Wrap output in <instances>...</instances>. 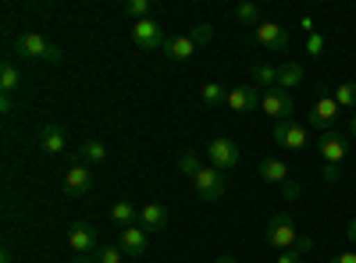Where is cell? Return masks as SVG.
Segmentation results:
<instances>
[{"instance_id":"cell-1","label":"cell","mask_w":356,"mask_h":263,"mask_svg":"<svg viewBox=\"0 0 356 263\" xmlns=\"http://www.w3.org/2000/svg\"><path fill=\"white\" fill-rule=\"evenodd\" d=\"M193 189L203 203H221L225 192H228V178H225V171L211 167V164H203L196 174H193Z\"/></svg>"},{"instance_id":"cell-2","label":"cell","mask_w":356,"mask_h":263,"mask_svg":"<svg viewBox=\"0 0 356 263\" xmlns=\"http://www.w3.org/2000/svg\"><path fill=\"white\" fill-rule=\"evenodd\" d=\"M15 50H18L22 57H33V61H50V65L61 61V46L47 43L40 33H22V36L15 40Z\"/></svg>"},{"instance_id":"cell-3","label":"cell","mask_w":356,"mask_h":263,"mask_svg":"<svg viewBox=\"0 0 356 263\" xmlns=\"http://www.w3.org/2000/svg\"><path fill=\"white\" fill-rule=\"evenodd\" d=\"M132 43L139 46V50H164L168 46V36H164V25L157 22V18H143V22H136L132 25Z\"/></svg>"},{"instance_id":"cell-4","label":"cell","mask_w":356,"mask_h":263,"mask_svg":"<svg viewBox=\"0 0 356 263\" xmlns=\"http://www.w3.org/2000/svg\"><path fill=\"white\" fill-rule=\"evenodd\" d=\"M267 242H271L278 253H285V249H292L296 242H300V235H296V221L289 217V214H275L271 221H267Z\"/></svg>"},{"instance_id":"cell-5","label":"cell","mask_w":356,"mask_h":263,"mask_svg":"<svg viewBox=\"0 0 356 263\" xmlns=\"http://www.w3.org/2000/svg\"><path fill=\"white\" fill-rule=\"evenodd\" d=\"M207 160L218 171H232L243 160V150H239V142H232V139H214V142H207Z\"/></svg>"},{"instance_id":"cell-6","label":"cell","mask_w":356,"mask_h":263,"mask_svg":"<svg viewBox=\"0 0 356 263\" xmlns=\"http://www.w3.org/2000/svg\"><path fill=\"white\" fill-rule=\"evenodd\" d=\"M253 36H257V43H260L267 53H285V50H289V33H285L278 22H260V25L253 28Z\"/></svg>"},{"instance_id":"cell-7","label":"cell","mask_w":356,"mask_h":263,"mask_svg":"<svg viewBox=\"0 0 356 263\" xmlns=\"http://www.w3.org/2000/svg\"><path fill=\"white\" fill-rule=\"evenodd\" d=\"M339 114H342V107L335 103V96H321V100L310 107V114H307V125H314V128H321V132H332V125L339 121Z\"/></svg>"},{"instance_id":"cell-8","label":"cell","mask_w":356,"mask_h":263,"mask_svg":"<svg viewBox=\"0 0 356 263\" xmlns=\"http://www.w3.org/2000/svg\"><path fill=\"white\" fill-rule=\"evenodd\" d=\"M68 246L79 253V256H89V253H97L100 242H97V228L89 224V221H75L68 228Z\"/></svg>"},{"instance_id":"cell-9","label":"cell","mask_w":356,"mask_h":263,"mask_svg":"<svg viewBox=\"0 0 356 263\" xmlns=\"http://www.w3.org/2000/svg\"><path fill=\"white\" fill-rule=\"evenodd\" d=\"M317 150H321L324 164H335V167H339V164L346 160V153H349V142H346V135L335 128V132H324V135H321Z\"/></svg>"},{"instance_id":"cell-10","label":"cell","mask_w":356,"mask_h":263,"mask_svg":"<svg viewBox=\"0 0 356 263\" xmlns=\"http://www.w3.org/2000/svg\"><path fill=\"white\" fill-rule=\"evenodd\" d=\"M260 90L257 85H235V90L228 93V100H225V107L232 110V114H250L253 107H260Z\"/></svg>"},{"instance_id":"cell-11","label":"cell","mask_w":356,"mask_h":263,"mask_svg":"<svg viewBox=\"0 0 356 263\" xmlns=\"http://www.w3.org/2000/svg\"><path fill=\"white\" fill-rule=\"evenodd\" d=\"M292 96L282 93V90H267L264 100H260V110L267 114V118H275V121H289V114H292Z\"/></svg>"},{"instance_id":"cell-12","label":"cell","mask_w":356,"mask_h":263,"mask_svg":"<svg viewBox=\"0 0 356 263\" xmlns=\"http://www.w3.org/2000/svg\"><path fill=\"white\" fill-rule=\"evenodd\" d=\"M275 142L285 146V150H303L310 139H307V128L303 125H296V121H275Z\"/></svg>"},{"instance_id":"cell-13","label":"cell","mask_w":356,"mask_h":263,"mask_svg":"<svg viewBox=\"0 0 356 263\" xmlns=\"http://www.w3.org/2000/svg\"><path fill=\"white\" fill-rule=\"evenodd\" d=\"M89 189H93V171L75 160V164L65 171V192H68V196H86Z\"/></svg>"},{"instance_id":"cell-14","label":"cell","mask_w":356,"mask_h":263,"mask_svg":"<svg viewBox=\"0 0 356 263\" xmlns=\"http://www.w3.org/2000/svg\"><path fill=\"white\" fill-rule=\"evenodd\" d=\"M40 150H43V153H65V150H68V132H65V125H57V121L43 125V128H40Z\"/></svg>"},{"instance_id":"cell-15","label":"cell","mask_w":356,"mask_h":263,"mask_svg":"<svg viewBox=\"0 0 356 263\" xmlns=\"http://www.w3.org/2000/svg\"><path fill=\"white\" fill-rule=\"evenodd\" d=\"M171 221L168 207H161V203H146V207L139 210V228L146 231V235H154V231H164Z\"/></svg>"},{"instance_id":"cell-16","label":"cell","mask_w":356,"mask_h":263,"mask_svg":"<svg viewBox=\"0 0 356 263\" xmlns=\"http://www.w3.org/2000/svg\"><path fill=\"white\" fill-rule=\"evenodd\" d=\"M146 249H150V235H146L143 228H122V253L125 256H143Z\"/></svg>"},{"instance_id":"cell-17","label":"cell","mask_w":356,"mask_h":263,"mask_svg":"<svg viewBox=\"0 0 356 263\" xmlns=\"http://www.w3.org/2000/svg\"><path fill=\"white\" fill-rule=\"evenodd\" d=\"M196 53V43H193V36H175V40H168V46H164V57H171V61H189V57Z\"/></svg>"},{"instance_id":"cell-18","label":"cell","mask_w":356,"mask_h":263,"mask_svg":"<svg viewBox=\"0 0 356 263\" xmlns=\"http://www.w3.org/2000/svg\"><path fill=\"white\" fill-rule=\"evenodd\" d=\"M303 78H307L303 65L289 61V65H282V68H278V90H282V93H289V90H296V85H303Z\"/></svg>"},{"instance_id":"cell-19","label":"cell","mask_w":356,"mask_h":263,"mask_svg":"<svg viewBox=\"0 0 356 263\" xmlns=\"http://www.w3.org/2000/svg\"><path fill=\"white\" fill-rule=\"evenodd\" d=\"M260 178H264V182H275V185H285V182H289V164H285V160H275V157L264 160V164H260Z\"/></svg>"},{"instance_id":"cell-20","label":"cell","mask_w":356,"mask_h":263,"mask_svg":"<svg viewBox=\"0 0 356 263\" xmlns=\"http://www.w3.org/2000/svg\"><path fill=\"white\" fill-rule=\"evenodd\" d=\"M79 157H82L86 164H104V160H107V146H104L100 139H82V142H79Z\"/></svg>"},{"instance_id":"cell-21","label":"cell","mask_w":356,"mask_h":263,"mask_svg":"<svg viewBox=\"0 0 356 263\" xmlns=\"http://www.w3.org/2000/svg\"><path fill=\"white\" fill-rule=\"evenodd\" d=\"M314 249V239L307 235V239H300V242H296L292 249H285V253H278V260L275 263H303V256Z\"/></svg>"},{"instance_id":"cell-22","label":"cell","mask_w":356,"mask_h":263,"mask_svg":"<svg viewBox=\"0 0 356 263\" xmlns=\"http://www.w3.org/2000/svg\"><path fill=\"white\" fill-rule=\"evenodd\" d=\"M111 221L118 224V228H132L136 224V207H132V203H114V207H111Z\"/></svg>"},{"instance_id":"cell-23","label":"cell","mask_w":356,"mask_h":263,"mask_svg":"<svg viewBox=\"0 0 356 263\" xmlns=\"http://www.w3.org/2000/svg\"><path fill=\"white\" fill-rule=\"evenodd\" d=\"M200 96H203L207 107H221V103L228 100V93L221 90V82H203V85H200Z\"/></svg>"},{"instance_id":"cell-24","label":"cell","mask_w":356,"mask_h":263,"mask_svg":"<svg viewBox=\"0 0 356 263\" xmlns=\"http://www.w3.org/2000/svg\"><path fill=\"white\" fill-rule=\"evenodd\" d=\"M335 103H339L342 110H356V82L335 85Z\"/></svg>"},{"instance_id":"cell-25","label":"cell","mask_w":356,"mask_h":263,"mask_svg":"<svg viewBox=\"0 0 356 263\" xmlns=\"http://www.w3.org/2000/svg\"><path fill=\"white\" fill-rule=\"evenodd\" d=\"M18 82H22V75H18L15 65H4V68H0V93H4V96H11V93L18 90Z\"/></svg>"},{"instance_id":"cell-26","label":"cell","mask_w":356,"mask_h":263,"mask_svg":"<svg viewBox=\"0 0 356 263\" xmlns=\"http://www.w3.org/2000/svg\"><path fill=\"white\" fill-rule=\"evenodd\" d=\"M253 82L257 85H278V68L275 65H257L253 68Z\"/></svg>"},{"instance_id":"cell-27","label":"cell","mask_w":356,"mask_h":263,"mask_svg":"<svg viewBox=\"0 0 356 263\" xmlns=\"http://www.w3.org/2000/svg\"><path fill=\"white\" fill-rule=\"evenodd\" d=\"M235 18H239L243 25H260V8L257 4H250V0H246V4H239V8H235Z\"/></svg>"},{"instance_id":"cell-28","label":"cell","mask_w":356,"mask_h":263,"mask_svg":"<svg viewBox=\"0 0 356 263\" xmlns=\"http://www.w3.org/2000/svg\"><path fill=\"white\" fill-rule=\"evenodd\" d=\"M129 18H136V22H143V18H150V0H129V4L122 8Z\"/></svg>"},{"instance_id":"cell-29","label":"cell","mask_w":356,"mask_h":263,"mask_svg":"<svg viewBox=\"0 0 356 263\" xmlns=\"http://www.w3.org/2000/svg\"><path fill=\"white\" fill-rule=\"evenodd\" d=\"M122 260H125L122 246H100L97 249V263H122Z\"/></svg>"},{"instance_id":"cell-30","label":"cell","mask_w":356,"mask_h":263,"mask_svg":"<svg viewBox=\"0 0 356 263\" xmlns=\"http://www.w3.org/2000/svg\"><path fill=\"white\" fill-rule=\"evenodd\" d=\"M178 167H182V174L193 178V174L203 167V160H200V153H182V157H178Z\"/></svg>"},{"instance_id":"cell-31","label":"cell","mask_w":356,"mask_h":263,"mask_svg":"<svg viewBox=\"0 0 356 263\" xmlns=\"http://www.w3.org/2000/svg\"><path fill=\"white\" fill-rule=\"evenodd\" d=\"M211 40H214V28L207 25V22H200V25L193 28V43H196V46H203V43H211Z\"/></svg>"},{"instance_id":"cell-32","label":"cell","mask_w":356,"mask_h":263,"mask_svg":"<svg viewBox=\"0 0 356 263\" xmlns=\"http://www.w3.org/2000/svg\"><path fill=\"white\" fill-rule=\"evenodd\" d=\"M307 53H310V57H321V53H324V36H317V33L307 36Z\"/></svg>"},{"instance_id":"cell-33","label":"cell","mask_w":356,"mask_h":263,"mask_svg":"<svg viewBox=\"0 0 356 263\" xmlns=\"http://www.w3.org/2000/svg\"><path fill=\"white\" fill-rule=\"evenodd\" d=\"M339 178H342V171H339L335 164H324V182L332 185V182H339Z\"/></svg>"},{"instance_id":"cell-34","label":"cell","mask_w":356,"mask_h":263,"mask_svg":"<svg viewBox=\"0 0 356 263\" xmlns=\"http://www.w3.org/2000/svg\"><path fill=\"white\" fill-rule=\"evenodd\" d=\"M282 192H285L289 199H296V196H300V182H292V178H289V182L282 185Z\"/></svg>"},{"instance_id":"cell-35","label":"cell","mask_w":356,"mask_h":263,"mask_svg":"<svg viewBox=\"0 0 356 263\" xmlns=\"http://www.w3.org/2000/svg\"><path fill=\"white\" fill-rule=\"evenodd\" d=\"M332 263H356V253H353V249H349V253H339Z\"/></svg>"},{"instance_id":"cell-36","label":"cell","mask_w":356,"mask_h":263,"mask_svg":"<svg viewBox=\"0 0 356 263\" xmlns=\"http://www.w3.org/2000/svg\"><path fill=\"white\" fill-rule=\"evenodd\" d=\"M0 110H4V114H11V110H15V103H11V96H0Z\"/></svg>"},{"instance_id":"cell-37","label":"cell","mask_w":356,"mask_h":263,"mask_svg":"<svg viewBox=\"0 0 356 263\" xmlns=\"http://www.w3.org/2000/svg\"><path fill=\"white\" fill-rule=\"evenodd\" d=\"M346 235H349V242H353V246H356V217H353V221H349V231H346Z\"/></svg>"},{"instance_id":"cell-38","label":"cell","mask_w":356,"mask_h":263,"mask_svg":"<svg viewBox=\"0 0 356 263\" xmlns=\"http://www.w3.org/2000/svg\"><path fill=\"white\" fill-rule=\"evenodd\" d=\"M0 263H11V249H4V253H0Z\"/></svg>"},{"instance_id":"cell-39","label":"cell","mask_w":356,"mask_h":263,"mask_svg":"<svg viewBox=\"0 0 356 263\" xmlns=\"http://www.w3.org/2000/svg\"><path fill=\"white\" fill-rule=\"evenodd\" d=\"M218 263H239V260H235V256H221Z\"/></svg>"},{"instance_id":"cell-40","label":"cell","mask_w":356,"mask_h":263,"mask_svg":"<svg viewBox=\"0 0 356 263\" xmlns=\"http://www.w3.org/2000/svg\"><path fill=\"white\" fill-rule=\"evenodd\" d=\"M349 135H353V139H356V118H353V121H349Z\"/></svg>"},{"instance_id":"cell-41","label":"cell","mask_w":356,"mask_h":263,"mask_svg":"<svg viewBox=\"0 0 356 263\" xmlns=\"http://www.w3.org/2000/svg\"><path fill=\"white\" fill-rule=\"evenodd\" d=\"M75 263H93V260H89V256H79V260H75Z\"/></svg>"}]
</instances>
